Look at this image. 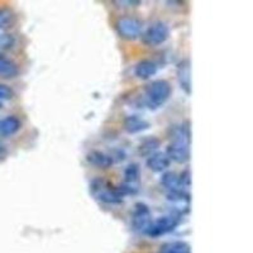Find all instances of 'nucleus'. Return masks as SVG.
I'll return each instance as SVG.
<instances>
[{
    "label": "nucleus",
    "mask_w": 253,
    "mask_h": 253,
    "mask_svg": "<svg viewBox=\"0 0 253 253\" xmlns=\"http://www.w3.org/2000/svg\"><path fill=\"white\" fill-rule=\"evenodd\" d=\"M190 133L185 126H177L175 129V139L167 147V155L170 160L176 162H186L190 157Z\"/></svg>",
    "instance_id": "obj_1"
},
{
    "label": "nucleus",
    "mask_w": 253,
    "mask_h": 253,
    "mask_svg": "<svg viewBox=\"0 0 253 253\" xmlns=\"http://www.w3.org/2000/svg\"><path fill=\"white\" fill-rule=\"evenodd\" d=\"M171 86L165 80H156L146 87V99L150 108H158L170 98Z\"/></svg>",
    "instance_id": "obj_2"
},
{
    "label": "nucleus",
    "mask_w": 253,
    "mask_h": 253,
    "mask_svg": "<svg viewBox=\"0 0 253 253\" xmlns=\"http://www.w3.org/2000/svg\"><path fill=\"white\" fill-rule=\"evenodd\" d=\"M94 195L107 204H119L123 200V195L118 189H114L104 180H95L91 185Z\"/></svg>",
    "instance_id": "obj_3"
},
{
    "label": "nucleus",
    "mask_w": 253,
    "mask_h": 253,
    "mask_svg": "<svg viewBox=\"0 0 253 253\" xmlns=\"http://www.w3.org/2000/svg\"><path fill=\"white\" fill-rule=\"evenodd\" d=\"M169 33H170L169 27L162 23V22H157V23L152 24V26L147 28V31L143 33L142 40H143L147 46L155 47L164 43L165 41L169 38Z\"/></svg>",
    "instance_id": "obj_4"
},
{
    "label": "nucleus",
    "mask_w": 253,
    "mask_h": 253,
    "mask_svg": "<svg viewBox=\"0 0 253 253\" xmlns=\"http://www.w3.org/2000/svg\"><path fill=\"white\" fill-rule=\"evenodd\" d=\"M178 225V218L176 215H166L162 216V218H158L157 220L152 221L148 228V230L146 232V234H148L150 237H161L164 234L170 233L175 229Z\"/></svg>",
    "instance_id": "obj_5"
},
{
    "label": "nucleus",
    "mask_w": 253,
    "mask_h": 253,
    "mask_svg": "<svg viewBox=\"0 0 253 253\" xmlns=\"http://www.w3.org/2000/svg\"><path fill=\"white\" fill-rule=\"evenodd\" d=\"M117 31L126 40H135L141 35L142 23L132 17H124L117 22Z\"/></svg>",
    "instance_id": "obj_6"
},
{
    "label": "nucleus",
    "mask_w": 253,
    "mask_h": 253,
    "mask_svg": "<svg viewBox=\"0 0 253 253\" xmlns=\"http://www.w3.org/2000/svg\"><path fill=\"white\" fill-rule=\"evenodd\" d=\"M151 223H152V218H151V211L147 208V205L135 204L134 210L132 214V225L135 230L146 233L148 228H150Z\"/></svg>",
    "instance_id": "obj_7"
},
{
    "label": "nucleus",
    "mask_w": 253,
    "mask_h": 253,
    "mask_svg": "<svg viewBox=\"0 0 253 253\" xmlns=\"http://www.w3.org/2000/svg\"><path fill=\"white\" fill-rule=\"evenodd\" d=\"M167 200L171 203V205H172L175 213H177V215H182V214L189 211L190 198L189 194L185 193L184 190L169 193L167 194Z\"/></svg>",
    "instance_id": "obj_8"
},
{
    "label": "nucleus",
    "mask_w": 253,
    "mask_h": 253,
    "mask_svg": "<svg viewBox=\"0 0 253 253\" xmlns=\"http://www.w3.org/2000/svg\"><path fill=\"white\" fill-rule=\"evenodd\" d=\"M170 164L171 160L166 152H155L147 160V166H148V169L155 171V172H162L166 169H169Z\"/></svg>",
    "instance_id": "obj_9"
},
{
    "label": "nucleus",
    "mask_w": 253,
    "mask_h": 253,
    "mask_svg": "<svg viewBox=\"0 0 253 253\" xmlns=\"http://www.w3.org/2000/svg\"><path fill=\"white\" fill-rule=\"evenodd\" d=\"M20 123L19 119L14 115H9L5 118L0 119V134L4 135V137H8V135H13L20 129Z\"/></svg>",
    "instance_id": "obj_10"
},
{
    "label": "nucleus",
    "mask_w": 253,
    "mask_h": 253,
    "mask_svg": "<svg viewBox=\"0 0 253 253\" xmlns=\"http://www.w3.org/2000/svg\"><path fill=\"white\" fill-rule=\"evenodd\" d=\"M87 161L98 169H108L113 165V157L100 151H92L87 155Z\"/></svg>",
    "instance_id": "obj_11"
},
{
    "label": "nucleus",
    "mask_w": 253,
    "mask_h": 253,
    "mask_svg": "<svg viewBox=\"0 0 253 253\" xmlns=\"http://www.w3.org/2000/svg\"><path fill=\"white\" fill-rule=\"evenodd\" d=\"M134 72L137 78L142 79V80H147V79H150L156 75V72H157V66H156L152 61L143 60L141 61V62L137 63Z\"/></svg>",
    "instance_id": "obj_12"
},
{
    "label": "nucleus",
    "mask_w": 253,
    "mask_h": 253,
    "mask_svg": "<svg viewBox=\"0 0 253 253\" xmlns=\"http://www.w3.org/2000/svg\"><path fill=\"white\" fill-rule=\"evenodd\" d=\"M124 126H126V129L129 133H138L147 129L150 126V124H148V122L144 121V119L137 117V115H130L124 122Z\"/></svg>",
    "instance_id": "obj_13"
},
{
    "label": "nucleus",
    "mask_w": 253,
    "mask_h": 253,
    "mask_svg": "<svg viewBox=\"0 0 253 253\" xmlns=\"http://www.w3.org/2000/svg\"><path fill=\"white\" fill-rule=\"evenodd\" d=\"M177 78H178V81H180V85H181L182 89H184L185 91L189 94L191 83H190V63L187 60L182 61V62L178 65Z\"/></svg>",
    "instance_id": "obj_14"
},
{
    "label": "nucleus",
    "mask_w": 253,
    "mask_h": 253,
    "mask_svg": "<svg viewBox=\"0 0 253 253\" xmlns=\"http://www.w3.org/2000/svg\"><path fill=\"white\" fill-rule=\"evenodd\" d=\"M161 184L165 189L169 191V193H172V191H180L182 189V185L180 182V178L175 175L173 172H166L162 175Z\"/></svg>",
    "instance_id": "obj_15"
},
{
    "label": "nucleus",
    "mask_w": 253,
    "mask_h": 253,
    "mask_svg": "<svg viewBox=\"0 0 253 253\" xmlns=\"http://www.w3.org/2000/svg\"><path fill=\"white\" fill-rule=\"evenodd\" d=\"M160 253H190V247L187 243L181 241L170 242L162 246Z\"/></svg>",
    "instance_id": "obj_16"
},
{
    "label": "nucleus",
    "mask_w": 253,
    "mask_h": 253,
    "mask_svg": "<svg viewBox=\"0 0 253 253\" xmlns=\"http://www.w3.org/2000/svg\"><path fill=\"white\" fill-rule=\"evenodd\" d=\"M18 74V67L15 63L0 56V75L3 78H14Z\"/></svg>",
    "instance_id": "obj_17"
},
{
    "label": "nucleus",
    "mask_w": 253,
    "mask_h": 253,
    "mask_svg": "<svg viewBox=\"0 0 253 253\" xmlns=\"http://www.w3.org/2000/svg\"><path fill=\"white\" fill-rule=\"evenodd\" d=\"M160 147V141L157 138H147L139 146V153L143 156H148L155 153V151Z\"/></svg>",
    "instance_id": "obj_18"
},
{
    "label": "nucleus",
    "mask_w": 253,
    "mask_h": 253,
    "mask_svg": "<svg viewBox=\"0 0 253 253\" xmlns=\"http://www.w3.org/2000/svg\"><path fill=\"white\" fill-rule=\"evenodd\" d=\"M15 17L12 10L9 9H0V29H6L14 24Z\"/></svg>",
    "instance_id": "obj_19"
},
{
    "label": "nucleus",
    "mask_w": 253,
    "mask_h": 253,
    "mask_svg": "<svg viewBox=\"0 0 253 253\" xmlns=\"http://www.w3.org/2000/svg\"><path fill=\"white\" fill-rule=\"evenodd\" d=\"M13 95H14V92H13V90L10 87L4 85V84H0V101L12 99Z\"/></svg>",
    "instance_id": "obj_20"
},
{
    "label": "nucleus",
    "mask_w": 253,
    "mask_h": 253,
    "mask_svg": "<svg viewBox=\"0 0 253 253\" xmlns=\"http://www.w3.org/2000/svg\"><path fill=\"white\" fill-rule=\"evenodd\" d=\"M14 43V40L10 35H4L0 37V47L1 48H10Z\"/></svg>",
    "instance_id": "obj_21"
},
{
    "label": "nucleus",
    "mask_w": 253,
    "mask_h": 253,
    "mask_svg": "<svg viewBox=\"0 0 253 253\" xmlns=\"http://www.w3.org/2000/svg\"><path fill=\"white\" fill-rule=\"evenodd\" d=\"M0 108H1V101H0Z\"/></svg>",
    "instance_id": "obj_22"
}]
</instances>
